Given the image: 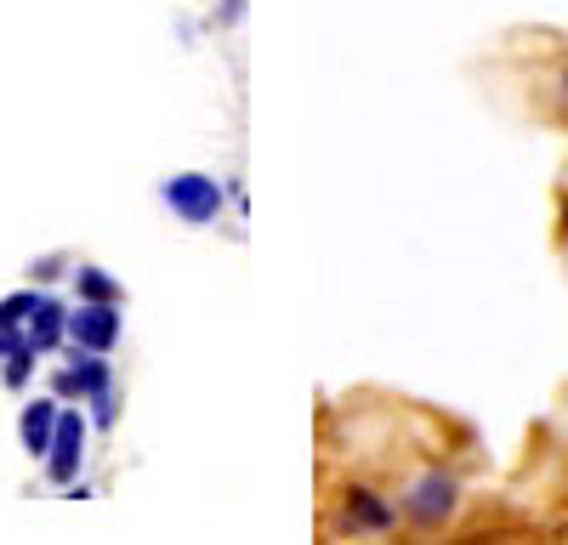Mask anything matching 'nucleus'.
<instances>
[{
    "label": "nucleus",
    "instance_id": "9b49d317",
    "mask_svg": "<svg viewBox=\"0 0 568 545\" xmlns=\"http://www.w3.org/2000/svg\"><path fill=\"white\" fill-rule=\"evenodd\" d=\"M40 307V290H18V296H7L0 301V330H23V318Z\"/></svg>",
    "mask_w": 568,
    "mask_h": 545
},
{
    "label": "nucleus",
    "instance_id": "f257e3e1",
    "mask_svg": "<svg viewBox=\"0 0 568 545\" xmlns=\"http://www.w3.org/2000/svg\"><path fill=\"white\" fill-rule=\"evenodd\" d=\"M455 500H460V489H455L449 472H426V477H415L409 494H404V517L420 523V528H438V523L455 512Z\"/></svg>",
    "mask_w": 568,
    "mask_h": 545
},
{
    "label": "nucleus",
    "instance_id": "0eeeda50",
    "mask_svg": "<svg viewBox=\"0 0 568 545\" xmlns=\"http://www.w3.org/2000/svg\"><path fill=\"white\" fill-rule=\"evenodd\" d=\"M63 330H69V312H63L52 296H40V307L23 318V336H29L34 352H52V347L63 341Z\"/></svg>",
    "mask_w": 568,
    "mask_h": 545
},
{
    "label": "nucleus",
    "instance_id": "423d86ee",
    "mask_svg": "<svg viewBox=\"0 0 568 545\" xmlns=\"http://www.w3.org/2000/svg\"><path fill=\"white\" fill-rule=\"evenodd\" d=\"M103 392H114L109 387V363L98 358V352H91V358H80V347H74V363H69V370L58 376V398H103Z\"/></svg>",
    "mask_w": 568,
    "mask_h": 545
},
{
    "label": "nucleus",
    "instance_id": "20e7f679",
    "mask_svg": "<svg viewBox=\"0 0 568 545\" xmlns=\"http://www.w3.org/2000/svg\"><path fill=\"white\" fill-rule=\"evenodd\" d=\"M80 454H85V421L80 415H58L52 449H45V472H52V483H74L80 477Z\"/></svg>",
    "mask_w": 568,
    "mask_h": 545
},
{
    "label": "nucleus",
    "instance_id": "f03ea898",
    "mask_svg": "<svg viewBox=\"0 0 568 545\" xmlns=\"http://www.w3.org/2000/svg\"><path fill=\"white\" fill-rule=\"evenodd\" d=\"M165 205H171L182 222H216V210H222V188H216V176L182 171V176L165 182Z\"/></svg>",
    "mask_w": 568,
    "mask_h": 545
},
{
    "label": "nucleus",
    "instance_id": "7ed1b4c3",
    "mask_svg": "<svg viewBox=\"0 0 568 545\" xmlns=\"http://www.w3.org/2000/svg\"><path fill=\"white\" fill-rule=\"evenodd\" d=\"M69 336L80 352H109L120 341V301H80V312H69Z\"/></svg>",
    "mask_w": 568,
    "mask_h": 545
},
{
    "label": "nucleus",
    "instance_id": "6e6552de",
    "mask_svg": "<svg viewBox=\"0 0 568 545\" xmlns=\"http://www.w3.org/2000/svg\"><path fill=\"white\" fill-rule=\"evenodd\" d=\"M58 415H63V409L52 403V398H34L29 409H23V449L29 454H45V449H52V432H58Z\"/></svg>",
    "mask_w": 568,
    "mask_h": 545
},
{
    "label": "nucleus",
    "instance_id": "39448f33",
    "mask_svg": "<svg viewBox=\"0 0 568 545\" xmlns=\"http://www.w3.org/2000/svg\"><path fill=\"white\" fill-rule=\"evenodd\" d=\"M336 523H342V528H353V534H387V528L398 523V512H393L375 489H347L342 517H336Z\"/></svg>",
    "mask_w": 568,
    "mask_h": 545
},
{
    "label": "nucleus",
    "instance_id": "9d476101",
    "mask_svg": "<svg viewBox=\"0 0 568 545\" xmlns=\"http://www.w3.org/2000/svg\"><path fill=\"white\" fill-rule=\"evenodd\" d=\"M80 301H120V285L103 267H80Z\"/></svg>",
    "mask_w": 568,
    "mask_h": 545
},
{
    "label": "nucleus",
    "instance_id": "1a4fd4ad",
    "mask_svg": "<svg viewBox=\"0 0 568 545\" xmlns=\"http://www.w3.org/2000/svg\"><path fill=\"white\" fill-rule=\"evenodd\" d=\"M34 347L23 330H0V376H7V387H29V370H34Z\"/></svg>",
    "mask_w": 568,
    "mask_h": 545
},
{
    "label": "nucleus",
    "instance_id": "f8f14e48",
    "mask_svg": "<svg viewBox=\"0 0 568 545\" xmlns=\"http://www.w3.org/2000/svg\"><path fill=\"white\" fill-rule=\"evenodd\" d=\"M562 103H568V69H562Z\"/></svg>",
    "mask_w": 568,
    "mask_h": 545
}]
</instances>
